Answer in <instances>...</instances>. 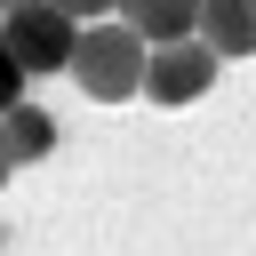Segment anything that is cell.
<instances>
[{
  "label": "cell",
  "mask_w": 256,
  "mask_h": 256,
  "mask_svg": "<svg viewBox=\"0 0 256 256\" xmlns=\"http://www.w3.org/2000/svg\"><path fill=\"white\" fill-rule=\"evenodd\" d=\"M144 40L120 24V16H104V24H80V48H72V80H80V96H96V104H128V96H144Z\"/></svg>",
  "instance_id": "6da1fadb"
},
{
  "label": "cell",
  "mask_w": 256,
  "mask_h": 256,
  "mask_svg": "<svg viewBox=\"0 0 256 256\" xmlns=\"http://www.w3.org/2000/svg\"><path fill=\"white\" fill-rule=\"evenodd\" d=\"M0 40H8V56L24 64V80H32V72H72L80 24H72L56 0H16V8L0 16Z\"/></svg>",
  "instance_id": "7a4b0ae2"
},
{
  "label": "cell",
  "mask_w": 256,
  "mask_h": 256,
  "mask_svg": "<svg viewBox=\"0 0 256 256\" xmlns=\"http://www.w3.org/2000/svg\"><path fill=\"white\" fill-rule=\"evenodd\" d=\"M216 72H224V56L208 40H168V48L144 56V96L152 104H200L216 88Z\"/></svg>",
  "instance_id": "3957f363"
},
{
  "label": "cell",
  "mask_w": 256,
  "mask_h": 256,
  "mask_svg": "<svg viewBox=\"0 0 256 256\" xmlns=\"http://www.w3.org/2000/svg\"><path fill=\"white\" fill-rule=\"evenodd\" d=\"M192 40H208L224 64L256 56V0H200V24H192Z\"/></svg>",
  "instance_id": "277c9868"
},
{
  "label": "cell",
  "mask_w": 256,
  "mask_h": 256,
  "mask_svg": "<svg viewBox=\"0 0 256 256\" xmlns=\"http://www.w3.org/2000/svg\"><path fill=\"white\" fill-rule=\"evenodd\" d=\"M144 48H168V40H192V24H200V0H120L112 8Z\"/></svg>",
  "instance_id": "5b68a950"
},
{
  "label": "cell",
  "mask_w": 256,
  "mask_h": 256,
  "mask_svg": "<svg viewBox=\"0 0 256 256\" xmlns=\"http://www.w3.org/2000/svg\"><path fill=\"white\" fill-rule=\"evenodd\" d=\"M0 136H8V160H16V168H32V160H48V152H56V120H48L40 104L0 112Z\"/></svg>",
  "instance_id": "8992f818"
},
{
  "label": "cell",
  "mask_w": 256,
  "mask_h": 256,
  "mask_svg": "<svg viewBox=\"0 0 256 256\" xmlns=\"http://www.w3.org/2000/svg\"><path fill=\"white\" fill-rule=\"evenodd\" d=\"M24 104V64L8 56V40H0V112H16Z\"/></svg>",
  "instance_id": "52a82bcc"
},
{
  "label": "cell",
  "mask_w": 256,
  "mask_h": 256,
  "mask_svg": "<svg viewBox=\"0 0 256 256\" xmlns=\"http://www.w3.org/2000/svg\"><path fill=\"white\" fill-rule=\"evenodd\" d=\"M56 8H64V16H72V24H104V16H112V8H120V0H56Z\"/></svg>",
  "instance_id": "ba28073f"
},
{
  "label": "cell",
  "mask_w": 256,
  "mask_h": 256,
  "mask_svg": "<svg viewBox=\"0 0 256 256\" xmlns=\"http://www.w3.org/2000/svg\"><path fill=\"white\" fill-rule=\"evenodd\" d=\"M8 176H16V160H8V136H0V184H8Z\"/></svg>",
  "instance_id": "9c48e42d"
},
{
  "label": "cell",
  "mask_w": 256,
  "mask_h": 256,
  "mask_svg": "<svg viewBox=\"0 0 256 256\" xmlns=\"http://www.w3.org/2000/svg\"><path fill=\"white\" fill-rule=\"evenodd\" d=\"M0 248H8V224H0Z\"/></svg>",
  "instance_id": "30bf717a"
},
{
  "label": "cell",
  "mask_w": 256,
  "mask_h": 256,
  "mask_svg": "<svg viewBox=\"0 0 256 256\" xmlns=\"http://www.w3.org/2000/svg\"><path fill=\"white\" fill-rule=\"evenodd\" d=\"M0 8H16V0H0Z\"/></svg>",
  "instance_id": "8fae6325"
},
{
  "label": "cell",
  "mask_w": 256,
  "mask_h": 256,
  "mask_svg": "<svg viewBox=\"0 0 256 256\" xmlns=\"http://www.w3.org/2000/svg\"><path fill=\"white\" fill-rule=\"evenodd\" d=\"M0 16H8V8H0Z\"/></svg>",
  "instance_id": "7c38bea8"
}]
</instances>
